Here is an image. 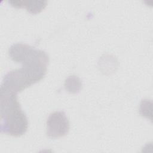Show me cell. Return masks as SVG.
<instances>
[{"label": "cell", "mask_w": 153, "mask_h": 153, "mask_svg": "<svg viewBox=\"0 0 153 153\" xmlns=\"http://www.w3.org/2000/svg\"><path fill=\"white\" fill-rule=\"evenodd\" d=\"M69 130L68 118L63 111L51 113L47 120V135L50 138H58L65 136Z\"/></svg>", "instance_id": "obj_3"}, {"label": "cell", "mask_w": 153, "mask_h": 153, "mask_svg": "<svg viewBox=\"0 0 153 153\" xmlns=\"http://www.w3.org/2000/svg\"><path fill=\"white\" fill-rule=\"evenodd\" d=\"M82 86V83L79 78L75 75L69 76L65 81V87L66 90L71 93L78 92Z\"/></svg>", "instance_id": "obj_5"}, {"label": "cell", "mask_w": 153, "mask_h": 153, "mask_svg": "<svg viewBox=\"0 0 153 153\" xmlns=\"http://www.w3.org/2000/svg\"><path fill=\"white\" fill-rule=\"evenodd\" d=\"M151 111H152V102L149 101L148 100H143L141 102L140 108H139V112L141 115L147 118H150L149 115L151 117L152 116Z\"/></svg>", "instance_id": "obj_6"}, {"label": "cell", "mask_w": 153, "mask_h": 153, "mask_svg": "<svg viewBox=\"0 0 153 153\" xmlns=\"http://www.w3.org/2000/svg\"><path fill=\"white\" fill-rule=\"evenodd\" d=\"M1 132L19 137L28 128V121L21 109L17 94L0 91Z\"/></svg>", "instance_id": "obj_2"}, {"label": "cell", "mask_w": 153, "mask_h": 153, "mask_svg": "<svg viewBox=\"0 0 153 153\" xmlns=\"http://www.w3.org/2000/svg\"><path fill=\"white\" fill-rule=\"evenodd\" d=\"M10 57L22 66L5 75L0 91L17 93L41 80L45 75L49 62L44 51L27 44L16 43L8 50Z\"/></svg>", "instance_id": "obj_1"}, {"label": "cell", "mask_w": 153, "mask_h": 153, "mask_svg": "<svg viewBox=\"0 0 153 153\" xmlns=\"http://www.w3.org/2000/svg\"><path fill=\"white\" fill-rule=\"evenodd\" d=\"M8 2L16 8H25L28 12L36 14L40 13L47 5L46 1H20L10 0Z\"/></svg>", "instance_id": "obj_4"}]
</instances>
